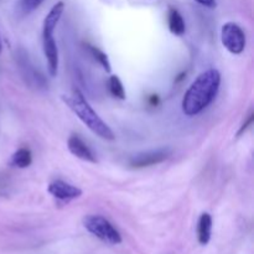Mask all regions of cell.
I'll use <instances>...</instances> for the list:
<instances>
[{"instance_id": "obj_14", "label": "cell", "mask_w": 254, "mask_h": 254, "mask_svg": "<svg viewBox=\"0 0 254 254\" xmlns=\"http://www.w3.org/2000/svg\"><path fill=\"white\" fill-rule=\"evenodd\" d=\"M108 86H109V92H111L112 96L117 99H121V101H124L127 98L126 94V89H124L123 83H122L121 78L116 74L109 77L108 81Z\"/></svg>"}, {"instance_id": "obj_5", "label": "cell", "mask_w": 254, "mask_h": 254, "mask_svg": "<svg viewBox=\"0 0 254 254\" xmlns=\"http://www.w3.org/2000/svg\"><path fill=\"white\" fill-rule=\"evenodd\" d=\"M171 153L173 151L169 148H160L155 149V150L143 151V153L134 155L129 160V165L135 169H143L153 165H158V164H161L165 160H168L171 156Z\"/></svg>"}, {"instance_id": "obj_16", "label": "cell", "mask_w": 254, "mask_h": 254, "mask_svg": "<svg viewBox=\"0 0 254 254\" xmlns=\"http://www.w3.org/2000/svg\"><path fill=\"white\" fill-rule=\"evenodd\" d=\"M253 121H254V113H253L252 111H251V113L248 114V117H247V119H246V122H245V123L242 124V127H241V128H240V130H238L237 136H241V135H242V134L245 133V131L247 130V129L250 128L251 126H252Z\"/></svg>"}, {"instance_id": "obj_15", "label": "cell", "mask_w": 254, "mask_h": 254, "mask_svg": "<svg viewBox=\"0 0 254 254\" xmlns=\"http://www.w3.org/2000/svg\"><path fill=\"white\" fill-rule=\"evenodd\" d=\"M44 1L45 0H20V7H21L22 12L29 14V12L36 10Z\"/></svg>"}, {"instance_id": "obj_19", "label": "cell", "mask_w": 254, "mask_h": 254, "mask_svg": "<svg viewBox=\"0 0 254 254\" xmlns=\"http://www.w3.org/2000/svg\"><path fill=\"white\" fill-rule=\"evenodd\" d=\"M2 51V42H1V37H0V55H1Z\"/></svg>"}, {"instance_id": "obj_9", "label": "cell", "mask_w": 254, "mask_h": 254, "mask_svg": "<svg viewBox=\"0 0 254 254\" xmlns=\"http://www.w3.org/2000/svg\"><path fill=\"white\" fill-rule=\"evenodd\" d=\"M64 11V2L59 1L51 7L49 14L46 15L44 20V25H42V37L46 36H54V32L56 30L57 24H59L60 19H61L62 14Z\"/></svg>"}, {"instance_id": "obj_18", "label": "cell", "mask_w": 254, "mask_h": 254, "mask_svg": "<svg viewBox=\"0 0 254 254\" xmlns=\"http://www.w3.org/2000/svg\"><path fill=\"white\" fill-rule=\"evenodd\" d=\"M150 103H151V106H156V104H158V96H151Z\"/></svg>"}, {"instance_id": "obj_6", "label": "cell", "mask_w": 254, "mask_h": 254, "mask_svg": "<svg viewBox=\"0 0 254 254\" xmlns=\"http://www.w3.org/2000/svg\"><path fill=\"white\" fill-rule=\"evenodd\" d=\"M50 195L52 197L57 198L64 202H68V201L76 200V198L81 197L82 190L77 186L72 185V184L66 183L64 180H55L47 188Z\"/></svg>"}, {"instance_id": "obj_10", "label": "cell", "mask_w": 254, "mask_h": 254, "mask_svg": "<svg viewBox=\"0 0 254 254\" xmlns=\"http://www.w3.org/2000/svg\"><path fill=\"white\" fill-rule=\"evenodd\" d=\"M212 235V217L210 213L205 212L200 216L197 223V240L201 246L208 245Z\"/></svg>"}, {"instance_id": "obj_3", "label": "cell", "mask_w": 254, "mask_h": 254, "mask_svg": "<svg viewBox=\"0 0 254 254\" xmlns=\"http://www.w3.org/2000/svg\"><path fill=\"white\" fill-rule=\"evenodd\" d=\"M83 226L91 235L107 245L122 243V236L116 227L107 218L99 215H88L83 218Z\"/></svg>"}, {"instance_id": "obj_13", "label": "cell", "mask_w": 254, "mask_h": 254, "mask_svg": "<svg viewBox=\"0 0 254 254\" xmlns=\"http://www.w3.org/2000/svg\"><path fill=\"white\" fill-rule=\"evenodd\" d=\"M84 47L87 49L88 54L91 55V56L93 57V59L96 60V61L98 62L102 67H103L104 71L108 72V73L112 71V66H111V62H109L108 56H107V55L104 54L102 50H99L98 47H96V46H92V45H89V44H84Z\"/></svg>"}, {"instance_id": "obj_12", "label": "cell", "mask_w": 254, "mask_h": 254, "mask_svg": "<svg viewBox=\"0 0 254 254\" xmlns=\"http://www.w3.org/2000/svg\"><path fill=\"white\" fill-rule=\"evenodd\" d=\"M32 163V154L30 149L20 148L19 150L15 151L10 159V165L17 169H26L31 165Z\"/></svg>"}, {"instance_id": "obj_2", "label": "cell", "mask_w": 254, "mask_h": 254, "mask_svg": "<svg viewBox=\"0 0 254 254\" xmlns=\"http://www.w3.org/2000/svg\"><path fill=\"white\" fill-rule=\"evenodd\" d=\"M62 101L78 117L79 121L99 138L109 141L116 139L111 127L97 114V112L92 108L91 104L88 103V101L84 98L81 92L74 89L71 94L62 96Z\"/></svg>"}, {"instance_id": "obj_8", "label": "cell", "mask_w": 254, "mask_h": 254, "mask_svg": "<svg viewBox=\"0 0 254 254\" xmlns=\"http://www.w3.org/2000/svg\"><path fill=\"white\" fill-rule=\"evenodd\" d=\"M67 148H68L69 153L73 156H76V158L81 159L83 161H88V163H97L96 155L92 153L88 145L78 135H76V134H72L68 138V140H67Z\"/></svg>"}, {"instance_id": "obj_4", "label": "cell", "mask_w": 254, "mask_h": 254, "mask_svg": "<svg viewBox=\"0 0 254 254\" xmlns=\"http://www.w3.org/2000/svg\"><path fill=\"white\" fill-rule=\"evenodd\" d=\"M221 41L225 49L233 55H241L246 49V34L236 22H226L221 29Z\"/></svg>"}, {"instance_id": "obj_17", "label": "cell", "mask_w": 254, "mask_h": 254, "mask_svg": "<svg viewBox=\"0 0 254 254\" xmlns=\"http://www.w3.org/2000/svg\"><path fill=\"white\" fill-rule=\"evenodd\" d=\"M195 1L198 2L200 5H202V6L208 7V9H213V7L217 6L216 0H195Z\"/></svg>"}, {"instance_id": "obj_11", "label": "cell", "mask_w": 254, "mask_h": 254, "mask_svg": "<svg viewBox=\"0 0 254 254\" xmlns=\"http://www.w3.org/2000/svg\"><path fill=\"white\" fill-rule=\"evenodd\" d=\"M168 24L169 30L171 34L176 35V36H183L186 31V24L184 20L183 15L176 10L175 7H170L168 12Z\"/></svg>"}, {"instance_id": "obj_1", "label": "cell", "mask_w": 254, "mask_h": 254, "mask_svg": "<svg viewBox=\"0 0 254 254\" xmlns=\"http://www.w3.org/2000/svg\"><path fill=\"white\" fill-rule=\"evenodd\" d=\"M221 86V73L217 68H208L196 77L183 98V112L188 117L202 113L217 96Z\"/></svg>"}, {"instance_id": "obj_7", "label": "cell", "mask_w": 254, "mask_h": 254, "mask_svg": "<svg viewBox=\"0 0 254 254\" xmlns=\"http://www.w3.org/2000/svg\"><path fill=\"white\" fill-rule=\"evenodd\" d=\"M42 47H44V54L47 61V69L51 77L57 76V71H59V49H57V44L55 41L54 36H46L42 37Z\"/></svg>"}]
</instances>
